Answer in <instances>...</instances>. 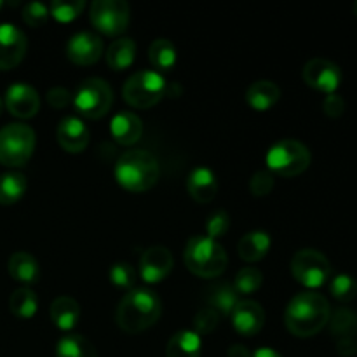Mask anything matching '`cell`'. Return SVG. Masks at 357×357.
<instances>
[{
    "label": "cell",
    "mask_w": 357,
    "mask_h": 357,
    "mask_svg": "<svg viewBox=\"0 0 357 357\" xmlns=\"http://www.w3.org/2000/svg\"><path fill=\"white\" fill-rule=\"evenodd\" d=\"M187 188L195 202L208 204L218 194V181L215 173L206 166H197L190 171L187 180Z\"/></svg>",
    "instance_id": "cell-19"
},
{
    "label": "cell",
    "mask_w": 357,
    "mask_h": 357,
    "mask_svg": "<svg viewBox=\"0 0 357 357\" xmlns=\"http://www.w3.org/2000/svg\"><path fill=\"white\" fill-rule=\"evenodd\" d=\"M51 321L63 331L72 330L80 317V307L70 296H59L51 303Z\"/></svg>",
    "instance_id": "cell-25"
},
{
    "label": "cell",
    "mask_w": 357,
    "mask_h": 357,
    "mask_svg": "<svg viewBox=\"0 0 357 357\" xmlns=\"http://www.w3.org/2000/svg\"><path fill=\"white\" fill-rule=\"evenodd\" d=\"M281 98V89L271 80H257L246 91V101L251 108L265 112L274 107Z\"/></svg>",
    "instance_id": "cell-21"
},
{
    "label": "cell",
    "mask_w": 357,
    "mask_h": 357,
    "mask_svg": "<svg viewBox=\"0 0 357 357\" xmlns=\"http://www.w3.org/2000/svg\"><path fill=\"white\" fill-rule=\"evenodd\" d=\"M330 291L338 302L349 303L357 296V281L349 274H338L331 279Z\"/></svg>",
    "instance_id": "cell-33"
},
{
    "label": "cell",
    "mask_w": 357,
    "mask_h": 357,
    "mask_svg": "<svg viewBox=\"0 0 357 357\" xmlns=\"http://www.w3.org/2000/svg\"><path fill=\"white\" fill-rule=\"evenodd\" d=\"M230 317H232L234 330L243 337H255L260 333L265 324L264 307L253 300H239Z\"/></svg>",
    "instance_id": "cell-15"
},
{
    "label": "cell",
    "mask_w": 357,
    "mask_h": 357,
    "mask_svg": "<svg viewBox=\"0 0 357 357\" xmlns=\"http://www.w3.org/2000/svg\"><path fill=\"white\" fill-rule=\"evenodd\" d=\"M149 59L157 70L167 72L176 65V47L167 38H157L150 44Z\"/></svg>",
    "instance_id": "cell-30"
},
{
    "label": "cell",
    "mask_w": 357,
    "mask_h": 357,
    "mask_svg": "<svg viewBox=\"0 0 357 357\" xmlns=\"http://www.w3.org/2000/svg\"><path fill=\"white\" fill-rule=\"evenodd\" d=\"M56 357H98V352L94 345L82 335L70 333L58 342Z\"/></svg>",
    "instance_id": "cell-28"
},
{
    "label": "cell",
    "mask_w": 357,
    "mask_h": 357,
    "mask_svg": "<svg viewBox=\"0 0 357 357\" xmlns=\"http://www.w3.org/2000/svg\"><path fill=\"white\" fill-rule=\"evenodd\" d=\"M220 316L215 312L213 309L209 307H202L197 314H195V319H194V326H195V333L201 337V335H208L211 333L213 330L216 328L218 324Z\"/></svg>",
    "instance_id": "cell-38"
},
{
    "label": "cell",
    "mask_w": 357,
    "mask_h": 357,
    "mask_svg": "<svg viewBox=\"0 0 357 357\" xmlns=\"http://www.w3.org/2000/svg\"><path fill=\"white\" fill-rule=\"evenodd\" d=\"M201 337L195 331H178L169 338L166 357H201Z\"/></svg>",
    "instance_id": "cell-24"
},
{
    "label": "cell",
    "mask_w": 357,
    "mask_h": 357,
    "mask_svg": "<svg viewBox=\"0 0 357 357\" xmlns=\"http://www.w3.org/2000/svg\"><path fill=\"white\" fill-rule=\"evenodd\" d=\"M26 192V176L20 171L0 174V204L10 206L20 201Z\"/></svg>",
    "instance_id": "cell-27"
},
{
    "label": "cell",
    "mask_w": 357,
    "mask_h": 357,
    "mask_svg": "<svg viewBox=\"0 0 357 357\" xmlns=\"http://www.w3.org/2000/svg\"><path fill=\"white\" fill-rule=\"evenodd\" d=\"M268 250H271V237H268V234L260 232V230H255V232L243 236L239 244H237L239 257L244 261H250V264L260 261L268 253Z\"/></svg>",
    "instance_id": "cell-23"
},
{
    "label": "cell",
    "mask_w": 357,
    "mask_h": 357,
    "mask_svg": "<svg viewBox=\"0 0 357 357\" xmlns=\"http://www.w3.org/2000/svg\"><path fill=\"white\" fill-rule=\"evenodd\" d=\"M330 328L337 338V347L342 356H352L357 352V316L352 310L340 309L330 317Z\"/></svg>",
    "instance_id": "cell-17"
},
{
    "label": "cell",
    "mask_w": 357,
    "mask_h": 357,
    "mask_svg": "<svg viewBox=\"0 0 357 357\" xmlns=\"http://www.w3.org/2000/svg\"><path fill=\"white\" fill-rule=\"evenodd\" d=\"M183 260L192 274L204 279L222 275L229 264V257L222 244L208 236L190 237L185 248Z\"/></svg>",
    "instance_id": "cell-4"
},
{
    "label": "cell",
    "mask_w": 357,
    "mask_h": 357,
    "mask_svg": "<svg viewBox=\"0 0 357 357\" xmlns=\"http://www.w3.org/2000/svg\"><path fill=\"white\" fill-rule=\"evenodd\" d=\"M136 56V44L132 38L122 37L112 42L107 52V63L112 70L121 72V70L129 68L135 61Z\"/></svg>",
    "instance_id": "cell-26"
},
{
    "label": "cell",
    "mask_w": 357,
    "mask_h": 357,
    "mask_svg": "<svg viewBox=\"0 0 357 357\" xmlns=\"http://www.w3.org/2000/svg\"><path fill=\"white\" fill-rule=\"evenodd\" d=\"M103 54V40L93 31H79L66 44V56L72 63L89 66Z\"/></svg>",
    "instance_id": "cell-13"
},
{
    "label": "cell",
    "mask_w": 357,
    "mask_h": 357,
    "mask_svg": "<svg viewBox=\"0 0 357 357\" xmlns=\"http://www.w3.org/2000/svg\"><path fill=\"white\" fill-rule=\"evenodd\" d=\"M6 107L14 117L30 119L40 108V96L30 84L16 82L6 91Z\"/></svg>",
    "instance_id": "cell-16"
},
{
    "label": "cell",
    "mask_w": 357,
    "mask_h": 357,
    "mask_svg": "<svg viewBox=\"0 0 357 357\" xmlns=\"http://www.w3.org/2000/svg\"><path fill=\"white\" fill-rule=\"evenodd\" d=\"M229 357H251V354L244 345H232L229 349Z\"/></svg>",
    "instance_id": "cell-42"
},
{
    "label": "cell",
    "mask_w": 357,
    "mask_h": 357,
    "mask_svg": "<svg viewBox=\"0 0 357 357\" xmlns=\"http://www.w3.org/2000/svg\"><path fill=\"white\" fill-rule=\"evenodd\" d=\"M323 110L328 117L331 119H338L344 115L345 112V101L344 98L338 96V94H328L323 101Z\"/></svg>",
    "instance_id": "cell-40"
},
{
    "label": "cell",
    "mask_w": 357,
    "mask_h": 357,
    "mask_svg": "<svg viewBox=\"0 0 357 357\" xmlns=\"http://www.w3.org/2000/svg\"><path fill=\"white\" fill-rule=\"evenodd\" d=\"M250 190L255 197H265L274 190V176L268 171H257L250 180Z\"/></svg>",
    "instance_id": "cell-37"
},
{
    "label": "cell",
    "mask_w": 357,
    "mask_h": 357,
    "mask_svg": "<svg viewBox=\"0 0 357 357\" xmlns=\"http://www.w3.org/2000/svg\"><path fill=\"white\" fill-rule=\"evenodd\" d=\"M28 38L16 24L0 23V70H10L23 61Z\"/></svg>",
    "instance_id": "cell-12"
},
{
    "label": "cell",
    "mask_w": 357,
    "mask_h": 357,
    "mask_svg": "<svg viewBox=\"0 0 357 357\" xmlns=\"http://www.w3.org/2000/svg\"><path fill=\"white\" fill-rule=\"evenodd\" d=\"M112 138L121 145H135L143 135V122L136 114L129 110H122L114 115L110 122Z\"/></svg>",
    "instance_id": "cell-20"
},
{
    "label": "cell",
    "mask_w": 357,
    "mask_h": 357,
    "mask_svg": "<svg viewBox=\"0 0 357 357\" xmlns=\"http://www.w3.org/2000/svg\"><path fill=\"white\" fill-rule=\"evenodd\" d=\"M35 150V131L26 124L13 122L0 129V164L21 167L30 160Z\"/></svg>",
    "instance_id": "cell-5"
},
{
    "label": "cell",
    "mask_w": 357,
    "mask_h": 357,
    "mask_svg": "<svg viewBox=\"0 0 357 357\" xmlns=\"http://www.w3.org/2000/svg\"><path fill=\"white\" fill-rule=\"evenodd\" d=\"M136 271L135 267H132L131 264H128V261H117V264H114L110 267V271H108V278H110V281L114 282L115 286H119V288H132V286L136 284Z\"/></svg>",
    "instance_id": "cell-34"
},
{
    "label": "cell",
    "mask_w": 357,
    "mask_h": 357,
    "mask_svg": "<svg viewBox=\"0 0 357 357\" xmlns=\"http://www.w3.org/2000/svg\"><path fill=\"white\" fill-rule=\"evenodd\" d=\"M2 110H3V101L2 98H0V114H2Z\"/></svg>",
    "instance_id": "cell-44"
},
{
    "label": "cell",
    "mask_w": 357,
    "mask_h": 357,
    "mask_svg": "<svg viewBox=\"0 0 357 357\" xmlns=\"http://www.w3.org/2000/svg\"><path fill=\"white\" fill-rule=\"evenodd\" d=\"M310 150L298 139H281L267 152V166L279 176H298L310 166Z\"/></svg>",
    "instance_id": "cell-6"
},
{
    "label": "cell",
    "mask_w": 357,
    "mask_h": 357,
    "mask_svg": "<svg viewBox=\"0 0 357 357\" xmlns=\"http://www.w3.org/2000/svg\"><path fill=\"white\" fill-rule=\"evenodd\" d=\"M331 309L328 300L316 291L298 293L288 303L284 323L289 333L298 338H310L330 323Z\"/></svg>",
    "instance_id": "cell-1"
},
{
    "label": "cell",
    "mask_w": 357,
    "mask_h": 357,
    "mask_svg": "<svg viewBox=\"0 0 357 357\" xmlns=\"http://www.w3.org/2000/svg\"><path fill=\"white\" fill-rule=\"evenodd\" d=\"M159 162L146 150H128L119 157L115 166V178L119 185L129 192L150 190L159 181Z\"/></svg>",
    "instance_id": "cell-3"
},
{
    "label": "cell",
    "mask_w": 357,
    "mask_h": 357,
    "mask_svg": "<svg viewBox=\"0 0 357 357\" xmlns=\"http://www.w3.org/2000/svg\"><path fill=\"white\" fill-rule=\"evenodd\" d=\"M82 0H72V2H59V0H56V2L51 3L52 16L58 21H61V23H68V21L75 20L82 13Z\"/></svg>",
    "instance_id": "cell-35"
},
{
    "label": "cell",
    "mask_w": 357,
    "mask_h": 357,
    "mask_svg": "<svg viewBox=\"0 0 357 357\" xmlns=\"http://www.w3.org/2000/svg\"><path fill=\"white\" fill-rule=\"evenodd\" d=\"M237 302H239V295L236 293L234 286L229 284L215 286L208 295L209 309L215 310L218 316H230Z\"/></svg>",
    "instance_id": "cell-29"
},
{
    "label": "cell",
    "mask_w": 357,
    "mask_h": 357,
    "mask_svg": "<svg viewBox=\"0 0 357 357\" xmlns=\"http://www.w3.org/2000/svg\"><path fill=\"white\" fill-rule=\"evenodd\" d=\"M264 284V274L257 267H244L237 272L236 281H234V289L237 295H251L258 291Z\"/></svg>",
    "instance_id": "cell-32"
},
{
    "label": "cell",
    "mask_w": 357,
    "mask_h": 357,
    "mask_svg": "<svg viewBox=\"0 0 357 357\" xmlns=\"http://www.w3.org/2000/svg\"><path fill=\"white\" fill-rule=\"evenodd\" d=\"M173 255L167 248H149L139 260V278L145 282L155 284V282H160L169 275V272L173 271Z\"/></svg>",
    "instance_id": "cell-14"
},
{
    "label": "cell",
    "mask_w": 357,
    "mask_h": 357,
    "mask_svg": "<svg viewBox=\"0 0 357 357\" xmlns=\"http://www.w3.org/2000/svg\"><path fill=\"white\" fill-rule=\"evenodd\" d=\"M9 274L14 281L23 282V284H35L40 278V267L38 261L26 251H16L9 258Z\"/></svg>",
    "instance_id": "cell-22"
},
{
    "label": "cell",
    "mask_w": 357,
    "mask_h": 357,
    "mask_svg": "<svg viewBox=\"0 0 357 357\" xmlns=\"http://www.w3.org/2000/svg\"><path fill=\"white\" fill-rule=\"evenodd\" d=\"M352 9H354V14L357 16V2L354 3V7H352Z\"/></svg>",
    "instance_id": "cell-45"
},
{
    "label": "cell",
    "mask_w": 357,
    "mask_h": 357,
    "mask_svg": "<svg viewBox=\"0 0 357 357\" xmlns=\"http://www.w3.org/2000/svg\"><path fill=\"white\" fill-rule=\"evenodd\" d=\"M230 227V218L227 215V211L223 209H218V211L211 213L206 220V236L211 237V239H218V237H223L227 234Z\"/></svg>",
    "instance_id": "cell-36"
},
{
    "label": "cell",
    "mask_w": 357,
    "mask_h": 357,
    "mask_svg": "<svg viewBox=\"0 0 357 357\" xmlns=\"http://www.w3.org/2000/svg\"><path fill=\"white\" fill-rule=\"evenodd\" d=\"M164 94H166V80L159 72H150V70L136 72L126 80L124 89H122L126 103L139 110L157 105L162 100Z\"/></svg>",
    "instance_id": "cell-7"
},
{
    "label": "cell",
    "mask_w": 357,
    "mask_h": 357,
    "mask_svg": "<svg viewBox=\"0 0 357 357\" xmlns=\"http://www.w3.org/2000/svg\"><path fill=\"white\" fill-rule=\"evenodd\" d=\"M114 101L112 87L100 77L82 80L73 94V103L79 114L86 119H101L108 114Z\"/></svg>",
    "instance_id": "cell-8"
},
{
    "label": "cell",
    "mask_w": 357,
    "mask_h": 357,
    "mask_svg": "<svg viewBox=\"0 0 357 357\" xmlns=\"http://www.w3.org/2000/svg\"><path fill=\"white\" fill-rule=\"evenodd\" d=\"M251 357H282V356L271 347H260L251 354Z\"/></svg>",
    "instance_id": "cell-43"
},
{
    "label": "cell",
    "mask_w": 357,
    "mask_h": 357,
    "mask_svg": "<svg viewBox=\"0 0 357 357\" xmlns=\"http://www.w3.org/2000/svg\"><path fill=\"white\" fill-rule=\"evenodd\" d=\"M302 77L307 86L326 94H333L342 84V70L323 58L310 59L303 66Z\"/></svg>",
    "instance_id": "cell-11"
},
{
    "label": "cell",
    "mask_w": 357,
    "mask_h": 357,
    "mask_svg": "<svg viewBox=\"0 0 357 357\" xmlns=\"http://www.w3.org/2000/svg\"><path fill=\"white\" fill-rule=\"evenodd\" d=\"M89 20L105 35H121L129 24V6L124 0H96L89 7Z\"/></svg>",
    "instance_id": "cell-10"
},
{
    "label": "cell",
    "mask_w": 357,
    "mask_h": 357,
    "mask_svg": "<svg viewBox=\"0 0 357 357\" xmlns=\"http://www.w3.org/2000/svg\"><path fill=\"white\" fill-rule=\"evenodd\" d=\"M291 274L300 284L307 288H319L331 278V264L321 251L305 250L296 251L291 260Z\"/></svg>",
    "instance_id": "cell-9"
},
{
    "label": "cell",
    "mask_w": 357,
    "mask_h": 357,
    "mask_svg": "<svg viewBox=\"0 0 357 357\" xmlns=\"http://www.w3.org/2000/svg\"><path fill=\"white\" fill-rule=\"evenodd\" d=\"M9 309L20 319H30L38 309V298L30 288H20L10 295Z\"/></svg>",
    "instance_id": "cell-31"
},
{
    "label": "cell",
    "mask_w": 357,
    "mask_h": 357,
    "mask_svg": "<svg viewBox=\"0 0 357 357\" xmlns=\"http://www.w3.org/2000/svg\"><path fill=\"white\" fill-rule=\"evenodd\" d=\"M49 9L42 2H30L23 9V20L28 26L38 28L47 21Z\"/></svg>",
    "instance_id": "cell-39"
},
{
    "label": "cell",
    "mask_w": 357,
    "mask_h": 357,
    "mask_svg": "<svg viewBox=\"0 0 357 357\" xmlns=\"http://www.w3.org/2000/svg\"><path fill=\"white\" fill-rule=\"evenodd\" d=\"M70 101H73V96L70 94L68 89L65 87H52L47 93V103L54 108H65L66 105H70Z\"/></svg>",
    "instance_id": "cell-41"
},
{
    "label": "cell",
    "mask_w": 357,
    "mask_h": 357,
    "mask_svg": "<svg viewBox=\"0 0 357 357\" xmlns=\"http://www.w3.org/2000/svg\"><path fill=\"white\" fill-rule=\"evenodd\" d=\"M58 142L68 153H80L89 145V129L79 117H65L58 126Z\"/></svg>",
    "instance_id": "cell-18"
},
{
    "label": "cell",
    "mask_w": 357,
    "mask_h": 357,
    "mask_svg": "<svg viewBox=\"0 0 357 357\" xmlns=\"http://www.w3.org/2000/svg\"><path fill=\"white\" fill-rule=\"evenodd\" d=\"M2 6H3V3H2V2H0V9H2Z\"/></svg>",
    "instance_id": "cell-46"
},
{
    "label": "cell",
    "mask_w": 357,
    "mask_h": 357,
    "mask_svg": "<svg viewBox=\"0 0 357 357\" xmlns=\"http://www.w3.org/2000/svg\"><path fill=\"white\" fill-rule=\"evenodd\" d=\"M162 314V303L153 291L136 288L126 293L115 314L117 326L129 335L142 333L159 321Z\"/></svg>",
    "instance_id": "cell-2"
}]
</instances>
